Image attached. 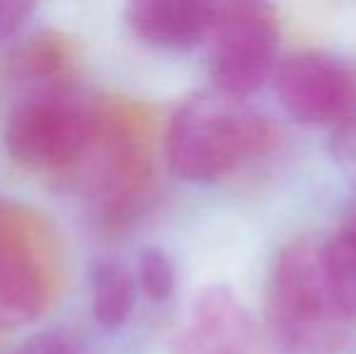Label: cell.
Here are the masks:
<instances>
[{
    "instance_id": "obj_11",
    "label": "cell",
    "mask_w": 356,
    "mask_h": 354,
    "mask_svg": "<svg viewBox=\"0 0 356 354\" xmlns=\"http://www.w3.org/2000/svg\"><path fill=\"white\" fill-rule=\"evenodd\" d=\"M75 61V44L71 37L61 32H42L24 42L15 51L13 71L19 78L37 81L39 86H54V83H66Z\"/></svg>"
},
{
    "instance_id": "obj_12",
    "label": "cell",
    "mask_w": 356,
    "mask_h": 354,
    "mask_svg": "<svg viewBox=\"0 0 356 354\" xmlns=\"http://www.w3.org/2000/svg\"><path fill=\"white\" fill-rule=\"evenodd\" d=\"M332 287L349 316H356V223L323 246Z\"/></svg>"
},
{
    "instance_id": "obj_16",
    "label": "cell",
    "mask_w": 356,
    "mask_h": 354,
    "mask_svg": "<svg viewBox=\"0 0 356 354\" xmlns=\"http://www.w3.org/2000/svg\"><path fill=\"white\" fill-rule=\"evenodd\" d=\"M34 5L22 3V0H0V47L5 42L19 34V29L24 27V22L32 15Z\"/></svg>"
},
{
    "instance_id": "obj_5",
    "label": "cell",
    "mask_w": 356,
    "mask_h": 354,
    "mask_svg": "<svg viewBox=\"0 0 356 354\" xmlns=\"http://www.w3.org/2000/svg\"><path fill=\"white\" fill-rule=\"evenodd\" d=\"M63 287V250L37 211L0 202V330L34 323Z\"/></svg>"
},
{
    "instance_id": "obj_3",
    "label": "cell",
    "mask_w": 356,
    "mask_h": 354,
    "mask_svg": "<svg viewBox=\"0 0 356 354\" xmlns=\"http://www.w3.org/2000/svg\"><path fill=\"white\" fill-rule=\"evenodd\" d=\"M153 114L131 99H99L88 153L73 175L107 226H124L143 211L153 192Z\"/></svg>"
},
{
    "instance_id": "obj_14",
    "label": "cell",
    "mask_w": 356,
    "mask_h": 354,
    "mask_svg": "<svg viewBox=\"0 0 356 354\" xmlns=\"http://www.w3.org/2000/svg\"><path fill=\"white\" fill-rule=\"evenodd\" d=\"M13 354H80V345L63 330H44L27 337Z\"/></svg>"
},
{
    "instance_id": "obj_6",
    "label": "cell",
    "mask_w": 356,
    "mask_h": 354,
    "mask_svg": "<svg viewBox=\"0 0 356 354\" xmlns=\"http://www.w3.org/2000/svg\"><path fill=\"white\" fill-rule=\"evenodd\" d=\"M209 39V73L220 95L245 99L277 71L279 19L272 5L254 0L218 3Z\"/></svg>"
},
{
    "instance_id": "obj_7",
    "label": "cell",
    "mask_w": 356,
    "mask_h": 354,
    "mask_svg": "<svg viewBox=\"0 0 356 354\" xmlns=\"http://www.w3.org/2000/svg\"><path fill=\"white\" fill-rule=\"evenodd\" d=\"M274 88L291 119L308 127L344 124L356 114V76L325 51H298L274 71Z\"/></svg>"
},
{
    "instance_id": "obj_4",
    "label": "cell",
    "mask_w": 356,
    "mask_h": 354,
    "mask_svg": "<svg viewBox=\"0 0 356 354\" xmlns=\"http://www.w3.org/2000/svg\"><path fill=\"white\" fill-rule=\"evenodd\" d=\"M97 107L71 83L37 86L5 119V151L29 170L73 172L92 141Z\"/></svg>"
},
{
    "instance_id": "obj_2",
    "label": "cell",
    "mask_w": 356,
    "mask_h": 354,
    "mask_svg": "<svg viewBox=\"0 0 356 354\" xmlns=\"http://www.w3.org/2000/svg\"><path fill=\"white\" fill-rule=\"evenodd\" d=\"M279 141L277 129L243 99L213 92L187 97L168 127L165 151L175 175L194 184L230 177Z\"/></svg>"
},
{
    "instance_id": "obj_13",
    "label": "cell",
    "mask_w": 356,
    "mask_h": 354,
    "mask_svg": "<svg viewBox=\"0 0 356 354\" xmlns=\"http://www.w3.org/2000/svg\"><path fill=\"white\" fill-rule=\"evenodd\" d=\"M138 287L150 301L163 303L175 293V267L170 257L158 248H145L138 257Z\"/></svg>"
},
{
    "instance_id": "obj_8",
    "label": "cell",
    "mask_w": 356,
    "mask_h": 354,
    "mask_svg": "<svg viewBox=\"0 0 356 354\" xmlns=\"http://www.w3.org/2000/svg\"><path fill=\"white\" fill-rule=\"evenodd\" d=\"M252 321L243 301L223 284L207 287L175 340V354H250Z\"/></svg>"
},
{
    "instance_id": "obj_1",
    "label": "cell",
    "mask_w": 356,
    "mask_h": 354,
    "mask_svg": "<svg viewBox=\"0 0 356 354\" xmlns=\"http://www.w3.org/2000/svg\"><path fill=\"white\" fill-rule=\"evenodd\" d=\"M349 321L323 246L298 238L282 248L264 287V354H337L347 340Z\"/></svg>"
},
{
    "instance_id": "obj_9",
    "label": "cell",
    "mask_w": 356,
    "mask_h": 354,
    "mask_svg": "<svg viewBox=\"0 0 356 354\" xmlns=\"http://www.w3.org/2000/svg\"><path fill=\"white\" fill-rule=\"evenodd\" d=\"M218 3L204 0H136L127 5V24L138 42L184 51L211 37Z\"/></svg>"
},
{
    "instance_id": "obj_15",
    "label": "cell",
    "mask_w": 356,
    "mask_h": 354,
    "mask_svg": "<svg viewBox=\"0 0 356 354\" xmlns=\"http://www.w3.org/2000/svg\"><path fill=\"white\" fill-rule=\"evenodd\" d=\"M332 156L337 161V166L356 182V114L344 124L334 127Z\"/></svg>"
},
{
    "instance_id": "obj_10",
    "label": "cell",
    "mask_w": 356,
    "mask_h": 354,
    "mask_svg": "<svg viewBox=\"0 0 356 354\" xmlns=\"http://www.w3.org/2000/svg\"><path fill=\"white\" fill-rule=\"evenodd\" d=\"M95 321L107 330H117L131 318L136 306L138 279L117 260H99L90 274Z\"/></svg>"
}]
</instances>
